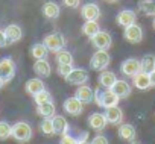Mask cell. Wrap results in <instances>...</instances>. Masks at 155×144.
Wrapping results in <instances>:
<instances>
[{"mask_svg":"<svg viewBox=\"0 0 155 144\" xmlns=\"http://www.w3.org/2000/svg\"><path fill=\"white\" fill-rule=\"evenodd\" d=\"M40 132L46 136H53L56 132H55V126H53V120L52 118H44L41 123H40Z\"/></svg>","mask_w":155,"mask_h":144,"instance_id":"f546056e","label":"cell"},{"mask_svg":"<svg viewBox=\"0 0 155 144\" xmlns=\"http://www.w3.org/2000/svg\"><path fill=\"white\" fill-rule=\"evenodd\" d=\"M59 144H78V138H76V136H71V135L67 132V133H62V135H61Z\"/></svg>","mask_w":155,"mask_h":144,"instance_id":"e575fe53","label":"cell"},{"mask_svg":"<svg viewBox=\"0 0 155 144\" xmlns=\"http://www.w3.org/2000/svg\"><path fill=\"white\" fill-rule=\"evenodd\" d=\"M119 136L125 141H132L135 138V127L129 123H123L119 127Z\"/></svg>","mask_w":155,"mask_h":144,"instance_id":"d4e9b609","label":"cell"},{"mask_svg":"<svg viewBox=\"0 0 155 144\" xmlns=\"http://www.w3.org/2000/svg\"><path fill=\"white\" fill-rule=\"evenodd\" d=\"M138 9L149 17H155V0H141L138 3Z\"/></svg>","mask_w":155,"mask_h":144,"instance_id":"f1b7e54d","label":"cell"},{"mask_svg":"<svg viewBox=\"0 0 155 144\" xmlns=\"http://www.w3.org/2000/svg\"><path fill=\"white\" fill-rule=\"evenodd\" d=\"M49 53V49L44 46V43H35L31 47V55L34 59H46Z\"/></svg>","mask_w":155,"mask_h":144,"instance_id":"4316f807","label":"cell"},{"mask_svg":"<svg viewBox=\"0 0 155 144\" xmlns=\"http://www.w3.org/2000/svg\"><path fill=\"white\" fill-rule=\"evenodd\" d=\"M8 44H9V41H8V38H6L5 30H0V47H6Z\"/></svg>","mask_w":155,"mask_h":144,"instance_id":"74e56055","label":"cell"},{"mask_svg":"<svg viewBox=\"0 0 155 144\" xmlns=\"http://www.w3.org/2000/svg\"><path fill=\"white\" fill-rule=\"evenodd\" d=\"M111 90H113L120 99H126V97H129V94H131V85H129L125 79H117Z\"/></svg>","mask_w":155,"mask_h":144,"instance_id":"44dd1931","label":"cell"},{"mask_svg":"<svg viewBox=\"0 0 155 144\" xmlns=\"http://www.w3.org/2000/svg\"><path fill=\"white\" fill-rule=\"evenodd\" d=\"M56 108H55V103L53 102H47V103H43V105H37V114L43 118H53L56 114Z\"/></svg>","mask_w":155,"mask_h":144,"instance_id":"603a6c76","label":"cell"},{"mask_svg":"<svg viewBox=\"0 0 155 144\" xmlns=\"http://www.w3.org/2000/svg\"><path fill=\"white\" fill-rule=\"evenodd\" d=\"M99 30H101V26H99V23L96 20H87L84 23V26H82V34L85 37H88V38H93Z\"/></svg>","mask_w":155,"mask_h":144,"instance_id":"484cf974","label":"cell"},{"mask_svg":"<svg viewBox=\"0 0 155 144\" xmlns=\"http://www.w3.org/2000/svg\"><path fill=\"white\" fill-rule=\"evenodd\" d=\"M25 90H26L28 94H31V96L34 97L35 94H38L40 91H43V90H46V88H44V82H43L40 78H34V79H29V81L26 82Z\"/></svg>","mask_w":155,"mask_h":144,"instance_id":"7402d4cb","label":"cell"},{"mask_svg":"<svg viewBox=\"0 0 155 144\" xmlns=\"http://www.w3.org/2000/svg\"><path fill=\"white\" fill-rule=\"evenodd\" d=\"M88 71L84 70V68H74L71 73L67 76L65 82H68L70 85H85L88 82Z\"/></svg>","mask_w":155,"mask_h":144,"instance_id":"30bf717a","label":"cell"},{"mask_svg":"<svg viewBox=\"0 0 155 144\" xmlns=\"http://www.w3.org/2000/svg\"><path fill=\"white\" fill-rule=\"evenodd\" d=\"M12 136V126L8 123V121H0V139L5 141L8 138Z\"/></svg>","mask_w":155,"mask_h":144,"instance_id":"1f68e13d","label":"cell"},{"mask_svg":"<svg viewBox=\"0 0 155 144\" xmlns=\"http://www.w3.org/2000/svg\"><path fill=\"white\" fill-rule=\"evenodd\" d=\"M81 15L82 18L87 21V20H99L101 18V8L99 5L90 2V3H85L82 8H81Z\"/></svg>","mask_w":155,"mask_h":144,"instance_id":"7c38bea8","label":"cell"},{"mask_svg":"<svg viewBox=\"0 0 155 144\" xmlns=\"http://www.w3.org/2000/svg\"><path fill=\"white\" fill-rule=\"evenodd\" d=\"M62 108H64V111H65L68 115L78 117V115H81L82 111H84V103L78 99L76 96H73V97H68V99L64 100Z\"/></svg>","mask_w":155,"mask_h":144,"instance_id":"52a82bcc","label":"cell"},{"mask_svg":"<svg viewBox=\"0 0 155 144\" xmlns=\"http://www.w3.org/2000/svg\"><path fill=\"white\" fill-rule=\"evenodd\" d=\"M5 84H6V82H5V81H3L2 78H0V90H2V88L5 87Z\"/></svg>","mask_w":155,"mask_h":144,"instance_id":"60d3db41","label":"cell"},{"mask_svg":"<svg viewBox=\"0 0 155 144\" xmlns=\"http://www.w3.org/2000/svg\"><path fill=\"white\" fill-rule=\"evenodd\" d=\"M5 34H6V38H8L9 44L17 43L23 38V29L18 24H8L5 27Z\"/></svg>","mask_w":155,"mask_h":144,"instance_id":"d6986e66","label":"cell"},{"mask_svg":"<svg viewBox=\"0 0 155 144\" xmlns=\"http://www.w3.org/2000/svg\"><path fill=\"white\" fill-rule=\"evenodd\" d=\"M34 102H35L37 105H43V103L52 102V94H50L47 90H43V91H40L38 94L34 96Z\"/></svg>","mask_w":155,"mask_h":144,"instance_id":"d6a6232c","label":"cell"},{"mask_svg":"<svg viewBox=\"0 0 155 144\" xmlns=\"http://www.w3.org/2000/svg\"><path fill=\"white\" fill-rule=\"evenodd\" d=\"M90 142L91 144H110V141H108V138L105 135H96Z\"/></svg>","mask_w":155,"mask_h":144,"instance_id":"d590c367","label":"cell"},{"mask_svg":"<svg viewBox=\"0 0 155 144\" xmlns=\"http://www.w3.org/2000/svg\"><path fill=\"white\" fill-rule=\"evenodd\" d=\"M32 126L28 121H17L12 124V138L20 144L29 142L32 139Z\"/></svg>","mask_w":155,"mask_h":144,"instance_id":"7a4b0ae2","label":"cell"},{"mask_svg":"<svg viewBox=\"0 0 155 144\" xmlns=\"http://www.w3.org/2000/svg\"><path fill=\"white\" fill-rule=\"evenodd\" d=\"M87 123H88V126H90L93 130H96V132L104 130V129L107 127V124H108L107 117H105V114H102V112H93V114H90Z\"/></svg>","mask_w":155,"mask_h":144,"instance_id":"8fae6325","label":"cell"},{"mask_svg":"<svg viewBox=\"0 0 155 144\" xmlns=\"http://www.w3.org/2000/svg\"><path fill=\"white\" fill-rule=\"evenodd\" d=\"M52 120H53V126H55V132H56V133L62 135V133H67V132H68L70 124H68V121H67L65 117H62V115H55Z\"/></svg>","mask_w":155,"mask_h":144,"instance_id":"cb8c5ba5","label":"cell"},{"mask_svg":"<svg viewBox=\"0 0 155 144\" xmlns=\"http://www.w3.org/2000/svg\"><path fill=\"white\" fill-rule=\"evenodd\" d=\"M15 76V62L12 58H2L0 59V78L6 84L11 82Z\"/></svg>","mask_w":155,"mask_h":144,"instance_id":"5b68a950","label":"cell"},{"mask_svg":"<svg viewBox=\"0 0 155 144\" xmlns=\"http://www.w3.org/2000/svg\"><path fill=\"white\" fill-rule=\"evenodd\" d=\"M94 102L99 108H111V106H117L120 102V97L113 91V90H105V88H99L94 91Z\"/></svg>","mask_w":155,"mask_h":144,"instance_id":"6da1fadb","label":"cell"},{"mask_svg":"<svg viewBox=\"0 0 155 144\" xmlns=\"http://www.w3.org/2000/svg\"><path fill=\"white\" fill-rule=\"evenodd\" d=\"M73 70H74L73 64H59V65H58V75H59L62 79H67V76L71 73Z\"/></svg>","mask_w":155,"mask_h":144,"instance_id":"836d02e7","label":"cell"},{"mask_svg":"<svg viewBox=\"0 0 155 144\" xmlns=\"http://www.w3.org/2000/svg\"><path fill=\"white\" fill-rule=\"evenodd\" d=\"M123 38H125L128 43H131V44H138V43H141V40H143V29H141V26H138L137 23H134V24L125 27V30H123Z\"/></svg>","mask_w":155,"mask_h":144,"instance_id":"ba28073f","label":"cell"},{"mask_svg":"<svg viewBox=\"0 0 155 144\" xmlns=\"http://www.w3.org/2000/svg\"><path fill=\"white\" fill-rule=\"evenodd\" d=\"M149 78H150V87H155V70L149 75Z\"/></svg>","mask_w":155,"mask_h":144,"instance_id":"ab89813d","label":"cell"},{"mask_svg":"<svg viewBox=\"0 0 155 144\" xmlns=\"http://www.w3.org/2000/svg\"><path fill=\"white\" fill-rule=\"evenodd\" d=\"M34 71L40 78H49L52 73V67L47 59H35L34 62Z\"/></svg>","mask_w":155,"mask_h":144,"instance_id":"2e32d148","label":"cell"},{"mask_svg":"<svg viewBox=\"0 0 155 144\" xmlns=\"http://www.w3.org/2000/svg\"><path fill=\"white\" fill-rule=\"evenodd\" d=\"M91 40V44L97 49V50H107V49H110L111 47V44H113V38H111V35L108 34V32H105V30H99L93 38H90Z\"/></svg>","mask_w":155,"mask_h":144,"instance_id":"9c48e42d","label":"cell"},{"mask_svg":"<svg viewBox=\"0 0 155 144\" xmlns=\"http://www.w3.org/2000/svg\"><path fill=\"white\" fill-rule=\"evenodd\" d=\"M88 132H84V133H81V136L78 138V144H91V142H88Z\"/></svg>","mask_w":155,"mask_h":144,"instance_id":"f35d334b","label":"cell"},{"mask_svg":"<svg viewBox=\"0 0 155 144\" xmlns=\"http://www.w3.org/2000/svg\"><path fill=\"white\" fill-rule=\"evenodd\" d=\"M152 26H153V29H155V17H153V20H152Z\"/></svg>","mask_w":155,"mask_h":144,"instance_id":"7bdbcfd3","label":"cell"},{"mask_svg":"<svg viewBox=\"0 0 155 144\" xmlns=\"http://www.w3.org/2000/svg\"><path fill=\"white\" fill-rule=\"evenodd\" d=\"M135 18H137V15H135V12L131 11V9H123V11H120V12L116 15V21H117V24L122 26V27H128V26L134 24V23H135Z\"/></svg>","mask_w":155,"mask_h":144,"instance_id":"4fadbf2b","label":"cell"},{"mask_svg":"<svg viewBox=\"0 0 155 144\" xmlns=\"http://www.w3.org/2000/svg\"><path fill=\"white\" fill-rule=\"evenodd\" d=\"M41 12H43V15H44L46 18L55 20V18L59 17L61 8H59V5H58L56 2H46V3L43 5V8H41Z\"/></svg>","mask_w":155,"mask_h":144,"instance_id":"e0dca14e","label":"cell"},{"mask_svg":"<svg viewBox=\"0 0 155 144\" xmlns=\"http://www.w3.org/2000/svg\"><path fill=\"white\" fill-rule=\"evenodd\" d=\"M120 71L122 75H125L126 78H134L137 73L141 71V61L137 58H128L122 62L120 65Z\"/></svg>","mask_w":155,"mask_h":144,"instance_id":"8992f818","label":"cell"},{"mask_svg":"<svg viewBox=\"0 0 155 144\" xmlns=\"http://www.w3.org/2000/svg\"><path fill=\"white\" fill-rule=\"evenodd\" d=\"M111 62V56L107 50H96L90 59V67L96 71H104Z\"/></svg>","mask_w":155,"mask_h":144,"instance_id":"277c9868","label":"cell"},{"mask_svg":"<svg viewBox=\"0 0 155 144\" xmlns=\"http://www.w3.org/2000/svg\"><path fill=\"white\" fill-rule=\"evenodd\" d=\"M62 3L67 6V8H71V9H76L81 6V0H62Z\"/></svg>","mask_w":155,"mask_h":144,"instance_id":"8d00e7d4","label":"cell"},{"mask_svg":"<svg viewBox=\"0 0 155 144\" xmlns=\"http://www.w3.org/2000/svg\"><path fill=\"white\" fill-rule=\"evenodd\" d=\"M105 2H108V3H116V2H119V0H105Z\"/></svg>","mask_w":155,"mask_h":144,"instance_id":"b9f144b4","label":"cell"},{"mask_svg":"<svg viewBox=\"0 0 155 144\" xmlns=\"http://www.w3.org/2000/svg\"><path fill=\"white\" fill-rule=\"evenodd\" d=\"M43 43L44 46L49 49V52H53L56 53L58 50H62L65 49V44H67V40L62 34H58V32H52V34H47L44 38H43Z\"/></svg>","mask_w":155,"mask_h":144,"instance_id":"3957f363","label":"cell"},{"mask_svg":"<svg viewBox=\"0 0 155 144\" xmlns=\"http://www.w3.org/2000/svg\"><path fill=\"white\" fill-rule=\"evenodd\" d=\"M132 84L137 90L140 91H144L147 88H150V78L147 73H144V71H140V73H137L134 78H132Z\"/></svg>","mask_w":155,"mask_h":144,"instance_id":"ffe728a7","label":"cell"},{"mask_svg":"<svg viewBox=\"0 0 155 144\" xmlns=\"http://www.w3.org/2000/svg\"><path fill=\"white\" fill-rule=\"evenodd\" d=\"M141 71H144V73L150 75L152 71L155 70V55H144L141 59Z\"/></svg>","mask_w":155,"mask_h":144,"instance_id":"83f0119b","label":"cell"},{"mask_svg":"<svg viewBox=\"0 0 155 144\" xmlns=\"http://www.w3.org/2000/svg\"><path fill=\"white\" fill-rule=\"evenodd\" d=\"M55 61L58 62V65L59 64H73V56L68 50L62 49V50H58L55 53Z\"/></svg>","mask_w":155,"mask_h":144,"instance_id":"4dcf8cb0","label":"cell"},{"mask_svg":"<svg viewBox=\"0 0 155 144\" xmlns=\"http://www.w3.org/2000/svg\"><path fill=\"white\" fill-rule=\"evenodd\" d=\"M74 96L79 99L84 105H88V103L94 102V91L88 85H79V87L76 88Z\"/></svg>","mask_w":155,"mask_h":144,"instance_id":"9a60e30c","label":"cell"},{"mask_svg":"<svg viewBox=\"0 0 155 144\" xmlns=\"http://www.w3.org/2000/svg\"><path fill=\"white\" fill-rule=\"evenodd\" d=\"M104 114H105L107 121H108L110 124H120V123H122V120H123V111H122L119 106L107 108Z\"/></svg>","mask_w":155,"mask_h":144,"instance_id":"ac0fdd59","label":"cell"},{"mask_svg":"<svg viewBox=\"0 0 155 144\" xmlns=\"http://www.w3.org/2000/svg\"><path fill=\"white\" fill-rule=\"evenodd\" d=\"M116 81H117L116 73H114V71H110V70L101 71V75H99V78H97L99 85H101L102 88H105V90H111L113 85L116 84Z\"/></svg>","mask_w":155,"mask_h":144,"instance_id":"5bb4252c","label":"cell"}]
</instances>
